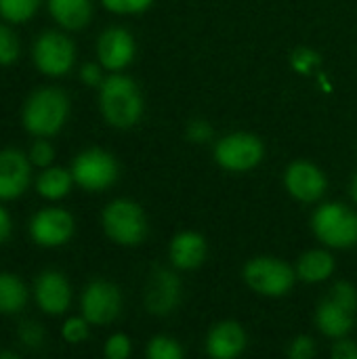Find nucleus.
Instances as JSON below:
<instances>
[{"label": "nucleus", "instance_id": "nucleus-1", "mask_svg": "<svg viewBox=\"0 0 357 359\" xmlns=\"http://www.w3.org/2000/svg\"><path fill=\"white\" fill-rule=\"evenodd\" d=\"M101 111L116 128H130L143 111L137 84L126 76H109L101 84Z\"/></svg>", "mask_w": 357, "mask_h": 359}, {"label": "nucleus", "instance_id": "nucleus-2", "mask_svg": "<svg viewBox=\"0 0 357 359\" xmlns=\"http://www.w3.org/2000/svg\"><path fill=\"white\" fill-rule=\"evenodd\" d=\"M69 101L59 88H40L23 105V126L36 137L57 135L67 118Z\"/></svg>", "mask_w": 357, "mask_h": 359}, {"label": "nucleus", "instance_id": "nucleus-3", "mask_svg": "<svg viewBox=\"0 0 357 359\" xmlns=\"http://www.w3.org/2000/svg\"><path fill=\"white\" fill-rule=\"evenodd\" d=\"M103 229L114 242L122 246H135L143 242L147 223L143 210L135 202L116 200L103 210Z\"/></svg>", "mask_w": 357, "mask_h": 359}, {"label": "nucleus", "instance_id": "nucleus-4", "mask_svg": "<svg viewBox=\"0 0 357 359\" xmlns=\"http://www.w3.org/2000/svg\"><path fill=\"white\" fill-rule=\"evenodd\" d=\"M316 236L335 248L357 244V215L343 204H326L314 217Z\"/></svg>", "mask_w": 357, "mask_h": 359}, {"label": "nucleus", "instance_id": "nucleus-5", "mask_svg": "<svg viewBox=\"0 0 357 359\" xmlns=\"http://www.w3.org/2000/svg\"><path fill=\"white\" fill-rule=\"evenodd\" d=\"M244 278L252 290H257L265 297H282L295 284L292 269L286 263H282L278 259H269V257L250 261L246 265Z\"/></svg>", "mask_w": 357, "mask_h": 359}, {"label": "nucleus", "instance_id": "nucleus-6", "mask_svg": "<svg viewBox=\"0 0 357 359\" xmlns=\"http://www.w3.org/2000/svg\"><path fill=\"white\" fill-rule=\"evenodd\" d=\"M72 175L80 187L88 191H99L116 181L118 164L114 156H109L103 149H86L74 160Z\"/></svg>", "mask_w": 357, "mask_h": 359}, {"label": "nucleus", "instance_id": "nucleus-7", "mask_svg": "<svg viewBox=\"0 0 357 359\" xmlns=\"http://www.w3.org/2000/svg\"><path fill=\"white\" fill-rule=\"evenodd\" d=\"M74 44L59 32L42 34L34 44V63L46 76H63L74 65Z\"/></svg>", "mask_w": 357, "mask_h": 359}, {"label": "nucleus", "instance_id": "nucleus-8", "mask_svg": "<svg viewBox=\"0 0 357 359\" xmlns=\"http://www.w3.org/2000/svg\"><path fill=\"white\" fill-rule=\"evenodd\" d=\"M217 162L227 170H248L263 158V145L255 135L238 133L219 141L215 149Z\"/></svg>", "mask_w": 357, "mask_h": 359}, {"label": "nucleus", "instance_id": "nucleus-9", "mask_svg": "<svg viewBox=\"0 0 357 359\" xmlns=\"http://www.w3.org/2000/svg\"><path fill=\"white\" fill-rule=\"evenodd\" d=\"M32 240L38 246L55 248L65 244L74 233V219L63 208H44L29 223Z\"/></svg>", "mask_w": 357, "mask_h": 359}, {"label": "nucleus", "instance_id": "nucleus-10", "mask_svg": "<svg viewBox=\"0 0 357 359\" xmlns=\"http://www.w3.org/2000/svg\"><path fill=\"white\" fill-rule=\"evenodd\" d=\"M120 290L109 282H93L82 294V313L88 324H109L120 313Z\"/></svg>", "mask_w": 357, "mask_h": 359}, {"label": "nucleus", "instance_id": "nucleus-11", "mask_svg": "<svg viewBox=\"0 0 357 359\" xmlns=\"http://www.w3.org/2000/svg\"><path fill=\"white\" fill-rule=\"evenodd\" d=\"M29 185V160L17 149L0 151V200L19 198Z\"/></svg>", "mask_w": 357, "mask_h": 359}, {"label": "nucleus", "instance_id": "nucleus-12", "mask_svg": "<svg viewBox=\"0 0 357 359\" xmlns=\"http://www.w3.org/2000/svg\"><path fill=\"white\" fill-rule=\"evenodd\" d=\"M38 307L48 316H61L72 301V290L67 280L59 271H44L36 280L34 288Z\"/></svg>", "mask_w": 357, "mask_h": 359}, {"label": "nucleus", "instance_id": "nucleus-13", "mask_svg": "<svg viewBox=\"0 0 357 359\" xmlns=\"http://www.w3.org/2000/svg\"><path fill=\"white\" fill-rule=\"evenodd\" d=\"M97 55L103 67L107 69H122L126 67L135 57V40L133 36L122 27H112L101 34L97 44Z\"/></svg>", "mask_w": 357, "mask_h": 359}, {"label": "nucleus", "instance_id": "nucleus-14", "mask_svg": "<svg viewBox=\"0 0 357 359\" xmlns=\"http://www.w3.org/2000/svg\"><path fill=\"white\" fill-rule=\"evenodd\" d=\"M286 187L288 191L303 202H316L324 196L326 179L320 168L309 162H295L286 170Z\"/></svg>", "mask_w": 357, "mask_h": 359}, {"label": "nucleus", "instance_id": "nucleus-15", "mask_svg": "<svg viewBox=\"0 0 357 359\" xmlns=\"http://www.w3.org/2000/svg\"><path fill=\"white\" fill-rule=\"evenodd\" d=\"M179 292H181L179 280L170 271L158 269L156 273H151V280L147 286V294H145L147 309L158 316L173 311L179 303Z\"/></svg>", "mask_w": 357, "mask_h": 359}, {"label": "nucleus", "instance_id": "nucleus-16", "mask_svg": "<svg viewBox=\"0 0 357 359\" xmlns=\"http://www.w3.org/2000/svg\"><path fill=\"white\" fill-rule=\"evenodd\" d=\"M246 345L244 330L236 322H223L208 334V353L217 359H231L242 353Z\"/></svg>", "mask_w": 357, "mask_h": 359}, {"label": "nucleus", "instance_id": "nucleus-17", "mask_svg": "<svg viewBox=\"0 0 357 359\" xmlns=\"http://www.w3.org/2000/svg\"><path fill=\"white\" fill-rule=\"evenodd\" d=\"M206 257V242L198 233H179L170 244V259L181 269H194L202 265Z\"/></svg>", "mask_w": 357, "mask_h": 359}, {"label": "nucleus", "instance_id": "nucleus-18", "mask_svg": "<svg viewBox=\"0 0 357 359\" xmlns=\"http://www.w3.org/2000/svg\"><path fill=\"white\" fill-rule=\"evenodd\" d=\"M318 326L326 337H345L353 326V311L345 309L328 297L318 309Z\"/></svg>", "mask_w": 357, "mask_h": 359}, {"label": "nucleus", "instance_id": "nucleus-19", "mask_svg": "<svg viewBox=\"0 0 357 359\" xmlns=\"http://www.w3.org/2000/svg\"><path fill=\"white\" fill-rule=\"evenodd\" d=\"M50 15L67 29H80L90 19V0H48Z\"/></svg>", "mask_w": 357, "mask_h": 359}, {"label": "nucleus", "instance_id": "nucleus-20", "mask_svg": "<svg viewBox=\"0 0 357 359\" xmlns=\"http://www.w3.org/2000/svg\"><path fill=\"white\" fill-rule=\"evenodd\" d=\"M72 181H74V175L67 172L65 168H46L38 177L36 189L46 200H61L69 194Z\"/></svg>", "mask_w": 357, "mask_h": 359}, {"label": "nucleus", "instance_id": "nucleus-21", "mask_svg": "<svg viewBox=\"0 0 357 359\" xmlns=\"http://www.w3.org/2000/svg\"><path fill=\"white\" fill-rule=\"evenodd\" d=\"M27 303V288L13 273H0V313H19Z\"/></svg>", "mask_w": 357, "mask_h": 359}, {"label": "nucleus", "instance_id": "nucleus-22", "mask_svg": "<svg viewBox=\"0 0 357 359\" xmlns=\"http://www.w3.org/2000/svg\"><path fill=\"white\" fill-rule=\"evenodd\" d=\"M332 269H335L332 257L322 250H311L303 255L299 261V276L305 282H322L332 273Z\"/></svg>", "mask_w": 357, "mask_h": 359}, {"label": "nucleus", "instance_id": "nucleus-23", "mask_svg": "<svg viewBox=\"0 0 357 359\" xmlns=\"http://www.w3.org/2000/svg\"><path fill=\"white\" fill-rule=\"evenodd\" d=\"M40 6V0H0V15L11 23L27 21Z\"/></svg>", "mask_w": 357, "mask_h": 359}, {"label": "nucleus", "instance_id": "nucleus-24", "mask_svg": "<svg viewBox=\"0 0 357 359\" xmlns=\"http://www.w3.org/2000/svg\"><path fill=\"white\" fill-rule=\"evenodd\" d=\"M19 40L15 32L0 23V65H11L19 59Z\"/></svg>", "mask_w": 357, "mask_h": 359}, {"label": "nucleus", "instance_id": "nucleus-25", "mask_svg": "<svg viewBox=\"0 0 357 359\" xmlns=\"http://www.w3.org/2000/svg\"><path fill=\"white\" fill-rule=\"evenodd\" d=\"M147 355L151 359H181L183 358V351H181V347L173 339L158 337V339H154L149 343Z\"/></svg>", "mask_w": 357, "mask_h": 359}, {"label": "nucleus", "instance_id": "nucleus-26", "mask_svg": "<svg viewBox=\"0 0 357 359\" xmlns=\"http://www.w3.org/2000/svg\"><path fill=\"white\" fill-rule=\"evenodd\" d=\"M44 328L38 322H23L19 328V341L27 347V349H40L44 343Z\"/></svg>", "mask_w": 357, "mask_h": 359}, {"label": "nucleus", "instance_id": "nucleus-27", "mask_svg": "<svg viewBox=\"0 0 357 359\" xmlns=\"http://www.w3.org/2000/svg\"><path fill=\"white\" fill-rule=\"evenodd\" d=\"M88 320L84 318V320H80V318H69L65 324H63V330H61V334H63V339L67 341V343H82L86 337H88Z\"/></svg>", "mask_w": 357, "mask_h": 359}, {"label": "nucleus", "instance_id": "nucleus-28", "mask_svg": "<svg viewBox=\"0 0 357 359\" xmlns=\"http://www.w3.org/2000/svg\"><path fill=\"white\" fill-rule=\"evenodd\" d=\"M330 299H332V301H337L339 305H343L345 309H349V311H353V313H356L357 292L353 286H349V284H345V282L337 284V286L330 290Z\"/></svg>", "mask_w": 357, "mask_h": 359}, {"label": "nucleus", "instance_id": "nucleus-29", "mask_svg": "<svg viewBox=\"0 0 357 359\" xmlns=\"http://www.w3.org/2000/svg\"><path fill=\"white\" fill-rule=\"evenodd\" d=\"M154 0H103V6L109 8L112 13H120V15H126V13H141L145 11Z\"/></svg>", "mask_w": 357, "mask_h": 359}, {"label": "nucleus", "instance_id": "nucleus-30", "mask_svg": "<svg viewBox=\"0 0 357 359\" xmlns=\"http://www.w3.org/2000/svg\"><path fill=\"white\" fill-rule=\"evenodd\" d=\"M55 158V149L48 141H36L29 149V162L40 166V168H46Z\"/></svg>", "mask_w": 357, "mask_h": 359}, {"label": "nucleus", "instance_id": "nucleus-31", "mask_svg": "<svg viewBox=\"0 0 357 359\" xmlns=\"http://www.w3.org/2000/svg\"><path fill=\"white\" fill-rule=\"evenodd\" d=\"M130 353V341L124 334H114L105 345V355L109 359H126Z\"/></svg>", "mask_w": 357, "mask_h": 359}, {"label": "nucleus", "instance_id": "nucleus-32", "mask_svg": "<svg viewBox=\"0 0 357 359\" xmlns=\"http://www.w3.org/2000/svg\"><path fill=\"white\" fill-rule=\"evenodd\" d=\"M320 63V57L309 50V48H299L295 55H292V65L297 72H303V74H309L311 67H316Z\"/></svg>", "mask_w": 357, "mask_h": 359}, {"label": "nucleus", "instance_id": "nucleus-33", "mask_svg": "<svg viewBox=\"0 0 357 359\" xmlns=\"http://www.w3.org/2000/svg\"><path fill=\"white\" fill-rule=\"evenodd\" d=\"M290 358L292 359H309L316 355V347H314V341L307 339V337H299L292 347H290Z\"/></svg>", "mask_w": 357, "mask_h": 359}, {"label": "nucleus", "instance_id": "nucleus-34", "mask_svg": "<svg viewBox=\"0 0 357 359\" xmlns=\"http://www.w3.org/2000/svg\"><path fill=\"white\" fill-rule=\"evenodd\" d=\"M80 78H82V82H84L86 86H99V84H103L101 67H99V65H95V63H86V65H82V69H80Z\"/></svg>", "mask_w": 357, "mask_h": 359}, {"label": "nucleus", "instance_id": "nucleus-35", "mask_svg": "<svg viewBox=\"0 0 357 359\" xmlns=\"http://www.w3.org/2000/svg\"><path fill=\"white\" fill-rule=\"evenodd\" d=\"M213 135L210 126L206 122H191L189 128H187V137L196 143H202V141H208Z\"/></svg>", "mask_w": 357, "mask_h": 359}, {"label": "nucleus", "instance_id": "nucleus-36", "mask_svg": "<svg viewBox=\"0 0 357 359\" xmlns=\"http://www.w3.org/2000/svg\"><path fill=\"white\" fill-rule=\"evenodd\" d=\"M335 359H357V345L351 341H341L332 349Z\"/></svg>", "mask_w": 357, "mask_h": 359}, {"label": "nucleus", "instance_id": "nucleus-37", "mask_svg": "<svg viewBox=\"0 0 357 359\" xmlns=\"http://www.w3.org/2000/svg\"><path fill=\"white\" fill-rule=\"evenodd\" d=\"M11 231H13V223H11V217H8V212L0 206V244H4L6 240H8V236H11Z\"/></svg>", "mask_w": 357, "mask_h": 359}, {"label": "nucleus", "instance_id": "nucleus-38", "mask_svg": "<svg viewBox=\"0 0 357 359\" xmlns=\"http://www.w3.org/2000/svg\"><path fill=\"white\" fill-rule=\"evenodd\" d=\"M0 359H17L15 351H0Z\"/></svg>", "mask_w": 357, "mask_h": 359}, {"label": "nucleus", "instance_id": "nucleus-39", "mask_svg": "<svg viewBox=\"0 0 357 359\" xmlns=\"http://www.w3.org/2000/svg\"><path fill=\"white\" fill-rule=\"evenodd\" d=\"M351 194H353V200L357 202V175L356 179H353V185H351Z\"/></svg>", "mask_w": 357, "mask_h": 359}]
</instances>
